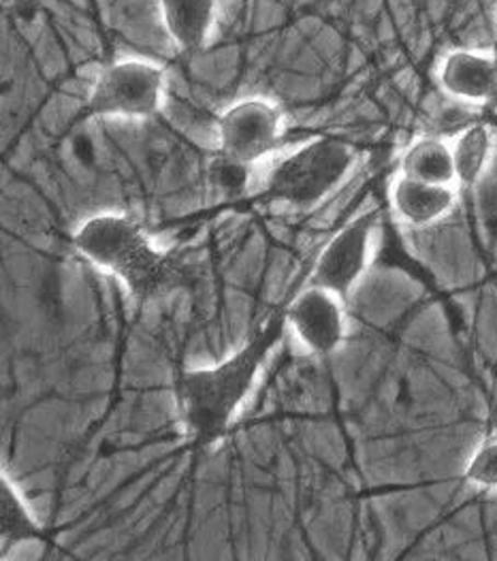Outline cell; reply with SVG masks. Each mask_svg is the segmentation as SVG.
I'll return each instance as SVG.
<instances>
[{"label":"cell","instance_id":"cell-1","mask_svg":"<svg viewBox=\"0 0 497 561\" xmlns=\"http://www.w3.org/2000/svg\"><path fill=\"white\" fill-rule=\"evenodd\" d=\"M287 329L285 312H274L227 359L184 369L177 389L180 416L197 446L208 448L231 432Z\"/></svg>","mask_w":497,"mask_h":561},{"label":"cell","instance_id":"cell-2","mask_svg":"<svg viewBox=\"0 0 497 561\" xmlns=\"http://www.w3.org/2000/svg\"><path fill=\"white\" fill-rule=\"evenodd\" d=\"M73 245L137 299H159L182 282L175 259L125 211L92 214L76 229Z\"/></svg>","mask_w":497,"mask_h":561},{"label":"cell","instance_id":"cell-3","mask_svg":"<svg viewBox=\"0 0 497 561\" xmlns=\"http://www.w3.org/2000/svg\"><path fill=\"white\" fill-rule=\"evenodd\" d=\"M357 162L350 144L335 137H312L271 164L263 191L267 199L292 209H310L327 199Z\"/></svg>","mask_w":497,"mask_h":561},{"label":"cell","instance_id":"cell-4","mask_svg":"<svg viewBox=\"0 0 497 561\" xmlns=\"http://www.w3.org/2000/svg\"><path fill=\"white\" fill-rule=\"evenodd\" d=\"M166 99L163 65L141 56H123L107 65L92 83L88 110L101 118H154Z\"/></svg>","mask_w":497,"mask_h":561},{"label":"cell","instance_id":"cell-5","mask_svg":"<svg viewBox=\"0 0 497 561\" xmlns=\"http://www.w3.org/2000/svg\"><path fill=\"white\" fill-rule=\"evenodd\" d=\"M287 133V114L274 99L246 96L231 103L216 122L222 162L250 169L267 161Z\"/></svg>","mask_w":497,"mask_h":561},{"label":"cell","instance_id":"cell-6","mask_svg":"<svg viewBox=\"0 0 497 561\" xmlns=\"http://www.w3.org/2000/svg\"><path fill=\"white\" fill-rule=\"evenodd\" d=\"M375 227L373 214H363L342 227L321 250L310 284L323 286L348 301L372 263Z\"/></svg>","mask_w":497,"mask_h":561},{"label":"cell","instance_id":"cell-7","mask_svg":"<svg viewBox=\"0 0 497 561\" xmlns=\"http://www.w3.org/2000/svg\"><path fill=\"white\" fill-rule=\"evenodd\" d=\"M294 340L316 357L337 353L346 340V301L332 290L308 284L285 310Z\"/></svg>","mask_w":497,"mask_h":561},{"label":"cell","instance_id":"cell-8","mask_svg":"<svg viewBox=\"0 0 497 561\" xmlns=\"http://www.w3.org/2000/svg\"><path fill=\"white\" fill-rule=\"evenodd\" d=\"M440 88L461 103H485L497 90L494 56L476 49H453L438 69Z\"/></svg>","mask_w":497,"mask_h":561},{"label":"cell","instance_id":"cell-9","mask_svg":"<svg viewBox=\"0 0 497 561\" xmlns=\"http://www.w3.org/2000/svg\"><path fill=\"white\" fill-rule=\"evenodd\" d=\"M391 205L397 218L415 229H425L447 218L456 205V186L429 184L400 173L391 184Z\"/></svg>","mask_w":497,"mask_h":561},{"label":"cell","instance_id":"cell-10","mask_svg":"<svg viewBox=\"0 0 497 561\" xmlns=\"http://www.w3.org/2000/svg\"><path fill=\"white\" fill-rule=\"evenodd\" d=\"M166 37L182 51H197L213 37L220 0H157Z\"/></svg>","mask_w":497,"mask_h":561},{"label":"cell","instance_id":"cell-11","mask_svg":"<svg viewBox=\"0 0 497 561\" xmlns=\"http://www.w3.org/2000/svg\"><path fill=\"white\" fill-rule=\"evenodd\" d=\"M400 173L429 184L456 186L453 144L434 135L418 137L402 154Z\"/></svg>","mask_w":497,"mask_h":561},{"label":"cell","instance_id":"cell-12","mask_svg":"<svg viewBox=\"0 0 497 561\" xmlns=\"http://www.w3.org/2000/svg\"><path fill=\"white\" fill-rule=\"evenodd\" d=\"M42 538V523L26 502L24 493L7 472L0 474V542L2 558L9 556L11 549L35 542Z\"/></svg>","mask_w":497,"mask_h":561},{"label":"cell","instance_id":"cell-13","mask_svg":"<svg viewBox=\"0 0 497 561\" xmlns=\"http://www.w3.org/2000/svg\"><path fill=\"white\" fill-rule=\"evenodd\" d=\"M453 144L455 159L456 186L472 188L485 175L492 152H494V133L485 122H472L456 133Z\"/></svg>","mask_w":497,"mask_h":561},{"label":"cell","instance_id":"cell-14","mask_svg":"<svg viewBox=\"0 0 497 561\" xmlns=\"http://www.w3.org/2000/svg\"><path fill=\"white\" fill-rule=\"evenodd\" d=\"M463 479L472 486L494 491L497 489V438L483 442L467 459Z\"/></svg>","mask_w":497,"mask_h":561}]
</instances>
